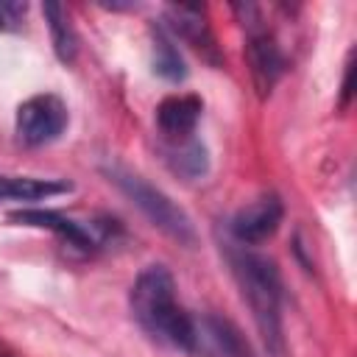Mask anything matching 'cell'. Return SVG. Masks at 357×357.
<instances>
[{"label":"cell","mask_w":357,"mask_h":357,"mask_svg":"<svg viewBox=\"0 0 357 357\" xmlns=\"http://www.w3.org/2000/svg\"><path fill=\"white\" fill-rule=\"evenodd\" d=\"M128 304L137 324L151 337L181 351L195 349V340H198L195 326L190 315L176 304V282L165 265H148L137 276L128 293Z\"/></svg>","instance_id":"cell-1"},{"label":"cell","mask_w":357,"mask_h":357,"mask_svg":"<svg viewBox=\"0 0 357 357\" xmlns=\"http://www.w3.org/2000/svg\"><path fill=\"white\" fill-rule=\"evenodd\" d=\"M231 273L240 284L243 298L251 307L254 324L265 343L268 357H284V335H282V282L279 271L268 257L251 251L229 254Z\"/></svg>","instance_id":"cell-2"},{"label":"cell","mask_w":357,"mask_h":357,"mask_svg":"<svg viewBox=\"0 0 357 357\" xmlns=\"http://www.w3.org/2000/svg\"><path fill=\"white\" fill-rule=\"evenodd\" d=\"M106 176L159 231H165L167 237H173L181 245H195L198 237H195V226H192L190 215L178 204H173L162 190H156L142 176H137L126 167H117V165L106 167Z\"/></svg>","instance_id":"cell-3"},{"label":"cell","mask_w":357,"mask_h":357,"mask_svg":"<svg viewBox=\"0 0 357 357\" xmlns=\"http://www.w3.org/2000/svg\"><path fill=\"white\" fill-rule=\"evenodd\" d=\"M67 126V106L56 95H33L17 109V137L36 148L53 142Z\"/></svg>","instance_id":"cell-4"},{"label":"cell","mask_w":357,"mask_h":357,"mask_svg":"<svg viewBox=\"0 0 357 357\" xmlns=\"http://www.w3.org/2000/svg\"><path fill=\"white\" fill-rule=\"evenodd\" d=\"M282 218H284L282 201H279L276 195H262V198H257L254 204L243 206V209L231 218V234H234L240 243L257 245V243H265L268 237L276 234Z\"/></svg>","instance_id":"cell-5"},{"label":"cell","mask_w":357,"mask_h":357,"mask_svg":"<svg viewBox=\"0 0 357 357\" xmlns=\"http://www.w3.org/2000/svg\"><path fill=\"white\" fill-rule=\"evenodd\" d=\"M167 25L176 36H181L184 42H190L204 59H209L212 64H220V53H218V45H215V36H212V28L204 17V8L201 6H170L167 8Z\"/></svg>","instance_id":"cell-6"},{"label":"cell","mask_w":357,"mask_h":357,"mask_svg":"<svg viewBox=\"0 0 357 357\" xmlns=\"http://www.w3.org/2000/svg\"><path fill=\"white\" fill-rule=\"evenodd\" d=\"M245 59H248L251 78H254L259 98L271 95V89L276 86V81L284 70V59H282L276 42L265 31H251L248 45H245Z\"/></svg>","instance_id":"cell-7"},{"label":"cell","mask_w":357,"mask_h":357,"mask_svg":"<svg viewBox=\"0 0 357 357\" xmlns=\"http://www.w3.org/2000/svg\"><path fill=\"white\" fill-rule=\"evenodd\" d=\"M201 117V100L195 95L165 98L156 109V126L170 139H187Z\"/></svg>","instance_id":"cell-8"},{"label":"cell","mask_w":357,"mask_h":357,"mask_svg":"<svg viewBox=\"0 0 357 357\" xmlns=\"http://www.w3.org/2000/svg\"><path fill=\"white\" fill-rule=\"evenodd\" d=\"M8 218L17 220V223H25V226L50 229V231L67 237L78 248H89L92 245V237L81 223H75V220H70V218H64V215H59L53 209H20V212H11Z\"/></svg>","instance_id":"cell-9"},{"label":"cell","mask_w":357,"mask_h":357,"mask_svg":"<svg viewBox=\"0 0 357 357\" xmlns=\"http://www.w3.org/2000/svg\"><path fill=\"white\" fill-rule=\"evenodd\" d=\"M45 11V20H47V28H50V42H53V50L59 56V61L64 64H73L75 56H78V36L70 25V17H67V8L61 3H53L47 0L42 6Z\"/></svg>","instance_id":"cell-10"},{"label":"cell","mask_w":357,"mask_h":357,"mask_svg":"<svg viewBox=\"0 0 357 357\" xmlns=\"http://www.w3.org/2000/svg\"><path fill=\"white\" fill-rule=\"evenodd\" d=\"M70 181H47V178H20V176H0V201L14 198V201H36L59 192H70Z\"/></svg>","instance_id":"cell-11"},{"label":"cell","mask_w":357,"mask_h":357,"mask_svg":"<svg viewBox=\"0 0 357 357\" xmlns=\"http://www.w3.org/2000/svg\"><path fill=\"white\" fill-rule=\"evenodd\" d=\"M206 332H209V340L215 343V349L223 357H251L243 335L226 318H206Z\"/></svg>","instance_id":"cell-12"},{"label":"cell","mask_w":357,"mask_h":357,"mask_svg":"<svg viewBox=\"0 0 357 357\" xmlns=\"http://www.w3.org/2000/svg\"><path fill=\"white\" fill-rule=\"evenodd\" d=\"M153 73L162 75L165 81H181L187 75L184 59L162 31H156V39H153Z\"/></svg>","instance_id":"cell-13"},{"label":"cell","mask_w":357,"mask_h":357,"mask_svg":"<svg viewBox=\"0 0 357 357\" xmlns=\"http://www.w3.org/2000/svg\"><path fill=\"white\" fill-rule=\"evenodd\" d=\"M167 162L181 176H190V178L201 176V173H206V148L195 139H187L184 145H176L167 151Z\"/></svg>","instance_id":"cell-14"},{"label":"cell","mask_w":357,"mask_h":357,"mask_svg":"<svg viewBox=\"0 0 357 357\" xmlns=\"http://www.w3.org/2000/svg\"><path fill=\"white\" fill-rule=\"evenodd\" d=\"M28 3H11V0H3L0 3V31H11L20 25L22 14H25Z\"/></svg>","instance_id":"cell-15"},{"label":"cell","mask_w":357,"mask_h":357,"mask_svg":"<svg viewBox=\"0 0 357 357\" xmlns=\"http://www.w3.org/2000/svg\"><path fill=\"white\" fill-rule=\"evenodd\" d=\"M0 357H6V354H0Z\"/></svg>","instance_id":"cell-16"}]
</instances>
